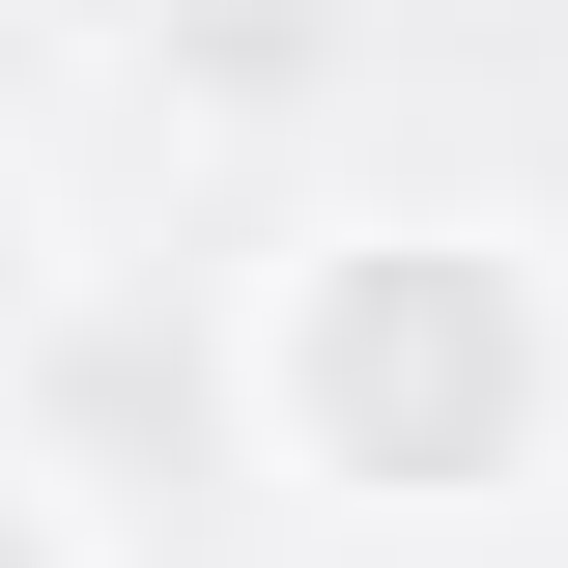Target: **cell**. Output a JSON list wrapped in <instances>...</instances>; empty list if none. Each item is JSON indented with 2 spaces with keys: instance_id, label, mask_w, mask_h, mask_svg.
Wrapping results in <instances>:
<instances>
[{
  "instance_id": "6da1fadb",
  "label": "cell",
  "mask_w": 568,
  "mask_h": 568,
  "mask_svg": "<svg viewBox=\"0 0 568 568\" xmlns=\"http://www.w3.org/2000/svg\"><path fill=\"white\" fill-rule=\"evenodd\" d=\"M256 426L369 511H484L511 455L568 426V284L540 227H313L256 313Z\"/></svg>"
},
{
  "instance_id": "7a4b0ae2",
  "label": "cell",
  "mask_w": 568,
  "mask_h": 568,
  "mask_svg": "<svg viewBox=\"0 0 568 568\" xmlns=\"http://www.w3.org/2000/svg\"><path fill=\"white\" fill-rule=\"evenodd\" d=\"M313 58H342V0H171V85L200 114H284Z\"/></svg>"
},
{
  "instance_id": "3957f363",
  "label": "cell",
  "mask_w": 568,
  "mask_h": 568,
  "mask_svg": "<svg viewBox=\"0 0 568 568\" xmlns=\"http://www.w3.org/2000/svg\"><path fill=\"white\" fill-rule=\"evenodd\" d=\"M0 568H85V540H58V484H29V455H0Z\"/></svg>"
},
{
  "instance_id": "277c9868",
  "label": "cell",
  "mask_w": 568,
  "mask_h": 568,
  "mask_svg": "<svg viewBox=\"0 0 568 568\" xmlns=\"http://www.w3.org/2000/svg\"><path fill=\"white\" fill-rule=\"evenodd\" d=\"M0 313H29V171H0Z\"/></svg>"
}]
</instances>
